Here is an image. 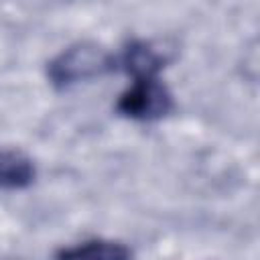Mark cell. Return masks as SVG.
<instances>
[{"label": "cell", "mask_w": 260, "mask_h": 260, "mask_svg": "<svg viewBox=\"0 0 260 260\" xmlns=\"http://www.w3.org/2000/svg\"><path fill=\"white\" fill-rule=\"evenodd\" d=\"M173 108L169 89L154 77H134L132 85L120 95L118 112L132 120H158Z\"/></svg>", "instance_id": "cell-2"}, {"label": "cell", "mask_w": 260, "mask_h": 260, "mask_svg": "<svg viewBox=\"0 0 260 260\" xmlns=\"http://www.w3.org/2000/svg\"><path fill=\"white\" fill-rule=\"evenodd\" d=\"M112 67V57L95 43H77L59 53L47 67L53 85L69 87L93 77H100Z\"/></svg>", "instance_id": "cell-1"}, {"label": "cell", "mask_w": 260, "mask_h": 260, "mask_svg": "<svg viewBox=\"0 0 260 260\" xmlns=\"http://www.w3.org/2000/svg\"><path fill=\"white\" fill-rule=\"evenodd\" d=\"M35 179L32 160L14 148H0V189H22Z\"/></svg>", "instance_id": "cell-3"}, {"label": "cell", "mask_w": 260, "mask_h": 260, "mask_svg": "<svg viewBox=\"0 0 260 260\" xmlns=\"http://www.w3.org/2000/svg\"><path fill=\"white\" fill-rule=\"evenodd\" d=\"M162 61H165V57L150 43H144V41L132 43L124 55V65L134 77L154 75L162 67Z\"/></svg>", "instance_id": "cell-4"}, {"label": "cell", "mask_w": 260, "mask_h": 260, "mask_svg": "<svg viewBox=\"0 0 260 260\" xmlns=\"http://www.w3.org/2000/svg\"><path fill=\"white\" fill-rule=\"evenodd\" d=\"M59 256L67 258H128L130 250L114 242H83L75 248L63 250Z\"/></svg>", "instance_id": "cell-5"}]
</instances>
